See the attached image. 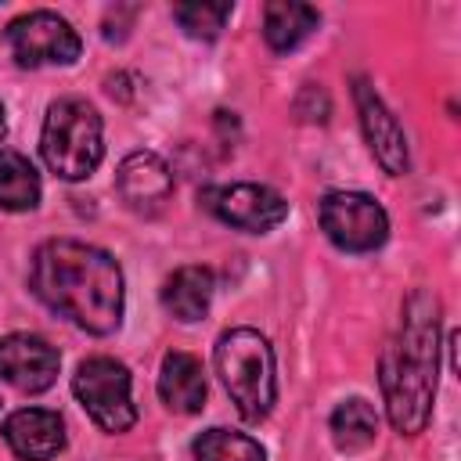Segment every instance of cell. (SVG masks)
Wrapping results in <instances>:
<instances>
[{"label": "cell", "mask_w": 461, "mask_h": 461, "mask_svg": "<svg viewBox=\"0 0 461 461\" xmlns=\"http://www.w3.org/2000/svg\"><path fill=\"white\" fill-rule=\"evenodd\" d=\"M32 292L90 335H112L122 321V270L86 241L54 238L32 256Z\"/></svg>", "instance_id": "6da1fadb"}, {"label": "cell", "mask_w": 461, "mask_h": 461, "mask_svg": "<svg viewBox=\"0 0 461 461\" xmlns=\"http://www.w3.org/2000/svg\"><path fill=\"white\" fill-rule=\"evenodd\" d=\"M439 375V299L432 292H411L403 303V324L382 357L385 414L396 432L418 436L429 425Z\"/></svg>", "instance_id": "7a4b0ae2"}, {"label": "cell", "mask_w": 461, "mask_h": 461, "mask_svg": "<svg viewBox=\"0 0 461 461\" xmlns=\"http://www.w3.org/2000/svg\"><path fill=\"white\" fill-rule=\"evenodd\" d=\"M212 360L241 418L245 421L267 418L277 400V367L270 342L256 328H230L220 335Z\"/></svg>", "instance_id": "3957f363"}, {"label": "cell", "mask_w": 461, "mask_h": 461, "mask_svg": "<svg viewBox=\"0 0 461 461\" xmlns=\"http://www.w3.org/2000/svg\"><path fill=\"white\" fill-rule=\"evenodd\" d=\"M43 162L65 176V180H83L97 169L104 155V137H101V115L83 101V97H61L47 108L43 119V137H40Z\"/></svg>", "instance_id": "277c9868"}, {"label": "cell", "mask_w": 461, "mask_h": 461, "mask_svg": "<svg viewBox=\"0 0 461 461\" xmlns=\"http://www.w3.org/2000/svg\"><path fill=\"white\" fill-rule=\"evenodd\" d=\"M72 393L104 432H126L137 421V407L130 400V371L115 357L83 360L72 378Z\"/></svg>", "instance_id": "5b68a950"}, {"label": "cell", "mask_w": 461, "mask_h": 461, "mask_svg": "<svg viewBox=\"0 0 461 461\" xmlns=\"http://www.w3.org/2000/svg\"><path fill=\"white\" fill-rule=\"evenodd\" d=\"M321 230L342 252H375L389 238V216L371 194L331 191L321 198Z\"/></svg>", "instance_id": "8992f818"}, {"label": "cell", "mask_w": 461, "mask_h": 461, "mask_svg": "<svg viewBox=\"0 0 461 461\" xmlns=\"http://www.w3.org/2000/svg\"><path fill=\"white\" fill-rule=\"evenodd\" d=\"M7 47L22 68L72 65L79 58L76 29L54 11H29L7 25Z\"/></svg>", "instance_id": "52a82bcc"}, {"label": "cell", "mask_w": 461, "mask_h": 461, "mask_svg": "<svg viewBox=\"0 0 461 461\" xmlns=\"http://www.w3.org/2000/svg\"><path fill=\"white\" fill-rule=\"evenodd\" d=\"M202 205L216 220L249 234H267L288 216L285 194H277L267 184H216L202 191Z\"/></svg>", "instance_id": "ba28073f"}, {"label": "cell", "mask_w": 461, "mask_h": 461, "mask_svg": "<svg viewBox=\"0 0 461 461\" xmlns=\"http://www.w3.org/2000/svg\"><path fill=\"white\" fill-rule=\"evenodd\" d=\"M58 364H61L58 349L40 335L14 331L0 339V375L22 393L50 389L58 378Z\"/></svg>", "instance_id": "9c48e42d"}, {"label": "cell", "mask_w": 461, "mask_h": 461, "mask_svg": "<svg viewBox=\"0 0 461 461\" xmlns=\"http://www.w3.org/2000/svg\"><path fill=\"white\" fill-rule=\"evenodd\" d=\"M353 101H357L360 126H364V137H367L371 155L378 158V166L389 176L407 173V137H403L396 115L385 108V101L375 94V86L367 79H357L353 83Z\"/></svg>", "instance_id": "30bf717a"}, {"label": "cell", "mask_w": 461, "mask_h": 461, "mask_svg": "<svg viewBox=\"0 0 461 461\" xmlns=\"http://www.w3.org/2000/svg\"><path fill=\"white\" fill-rule=\"evenodd\" d=\"M115 187L133 212H155L173 194V173L155 151H133L119 162Z\"/></svg>", "instance_id": "8fae6325"}, {"label": "cell", "mask_w": 461, "mask_h": 461, "mask_svg": "<svg viewBox=\"0 0 461 461\" xmlns=\"http://www.w3.org/2000/svg\"><path fill=\"white\" fill-rule=\"evenodd\" d=\"M4 439L25 461H50L65 447V421L58 411L22 407L4 421Z\"/></svg>", "instance_id": "7c38bea8"}, {"label": "cell", "mask_w": 461, "mask_h": 461, "mask_svg": "<svg viewBox=\"0 0 461 461\" xmlns=\"http://www.w3.org/2000/svg\"><path fill=\"white\" fill-rule=\"evenodd\" d=\"M158 396L176 414H198L205 407V371L191 353H166L158 371Z\"/></svg>", "instance_id": "4fadbf2b"}, {"label": "cell", "mask_w": 461, "mask_h": 461, "mask_svg": "<svg viewBox=\"0 0 461 461\" xmlns=\"http://www.w3.org/2000/svg\"><path fill=\"white\" fill-rule=\"evenodd\" d=\"M212 288H216V281H212V270L209 267H180L162 285V306L176 321H184V324L202 321L205 310H209V303H212Z\"/></svg>", "instance_id": "5bb4252c"}, {"label": "cell", "mask_w": 461, "mask_h": 461, "mask_svg": "<svg viewBox=\"0 0 461 461\" xmlns=\"http://www.w3.org/2000/svg\"><path fill=\"white\" fill-rule=\"evenodd\" d=\"M317 11L310 4H295V0H274L267 4L263 11V36L267 43L285 54V50H295L313 29H317Z\"/></svg>", "instance_id": "9a60e30c"}, {"label": "cell", "mask_w": 461, "mask_h": 461, "mask_svg": "<svg viewBox=\"0 0 461 461\" xmlns=\"http://www.w3.org/2000/svg\"><path fill=\"white\" fill-rule=\"evenodd\" d=\"M40 202V176L32 162L18 151L0 148V205L11 212H25Z\"/></svg>", "instance_id": "2e32d148"}, {"label": "cell", "mask_w": 461, "mask_h": 461, "mask_svg": "<svg viewBox=\"0 0 461 461\" xmlns=\"http://www.w3.org/2000/svg\"><path fill=\"white\" fill-rule=\"evenodd\" d=\"M331 432H335L339 450H364L375 439V432H378V414H375V407L367 400H357L353 396V400H346V403L335 407Z\"/></svg>", "instance_id": "e0dca14e"}, {"label": "cell", "mask_w": 461, "mask_h": 461, "mask_svg": "<svg viewBox=\"0 0 461 461\" xmlns=\"http://www.w3.org/2000/svg\"><path fill=\"white\" fill-rule=\"evenodd\" d=\"M194 461H267L263 447L245 432L209 429L194 439Z\"/></svg>", "instance_id": "ac0fdd59"}, {"label": "cell", "mask_w": 461, "mask_h": 461, "mask_svg": "<svg viewBox=\"0 0 461 461\" xmlns=\"http://www.w3.org/2000/svg\"><path fill=\"white\" fill-rule=\"evenodd\" d=\"M230 11H234V4H176L173 18L180 22V29H187V36L212 40L227 25Z\"/></svg>", "instance_id": "d6986e66"}, {"label": "cell", "mask_w": 461, "mask_h": 461, "mask_svg": "<svg viewBox=\"0 0 461 461\" xmlns=\"http://www.w3.org/2000/svg\"><path fill=\"white\" fill-rule=\"evenodd\" d=\"M295 112H299V119H306V122H324V119H328V112H331L328 94H324L321 86L306 83V86H303V94H299V101H295Z\"/></svg>", "instance_id": "ffe728a7"}, {"label": "cell", "mask_w": 461, "mask_h": 461, "mask_svg": "<svg viewBox=\"0 0 461 461\" xmlns=\"http://www.w3.org/2000/svg\"><path fill=\"white\" fill-rule=\"evenodd\" d=\"M7 133V122H4V108H0V137Z\"/></svg>", "instance_id": "44dd1931"}]
</instances>
